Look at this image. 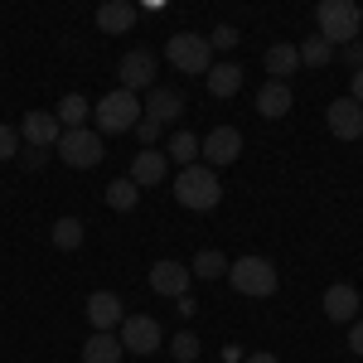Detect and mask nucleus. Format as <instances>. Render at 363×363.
I'll use <instances>...</instances> for the list:
<instances>
[{"label": "nucleus", "mask_w": 363, "mask_h": 363, "mask_svg": "<svg viewBox=\"0 0 363 363\" xmlns=\"http://www.w3.org/2000/svg\"><path fill=\"white\" fill-rule=\"evenodd\" d=\"M189 277H199V281L228 277V257H223V252H213V247H203V252L194 257V267H189Z\"/></svg>", "instance_id": "24"}, {"label": "nucleus", "mask_w": 363, "mask_h": 363, "mask_svg": "<svg viewBox=\"0 0 363 363\" xmlns=\"http://www.w3.org/2000/svg\"><path fill=\"white\" fill-rule=\"evenodd\" d=\"M49 238H54L58 252H78V247H83V223H78V218H58Z\"/></svg>", "instance_id": "25"}, {"label": "nucleus", "mask_w": 363, "mask_h": 363, "mask_svg": "<svg viewBox=\"0 0 363 363\" xmlns=\"http://www.w3.org/2000/svg\"><path fill=\"white\" fill-rule=\"evenodd\" d=\"M359 310H363V296H359Z\"/></svg>", "instance_id": "37"}, {"label": "nucleus", "mask_w": 363, "mask_h": 363, "mask_svg": "<svg viewBox=\"0 0 363 363\" xmlns=\"http://www.w3.org/2000/svg\"><path fill=\"white\" fill-rule=\"evenodd\" d=\"M131 25H136V5H131V0H107V5L97 10V29H102V34H126Z\"/></svg>", "instance_id": "17"}, {"label": "nucleus", "mask_w": 363, "mask_h": 363, "mask_svg": "<svg viewBox=\"0 0 363 363\" xmlns=\"http://www.w3.org/2000/svg\"><path fill=\"white\" fill-rule=\"evenodd\" d=\"M242 363H281V359H277V354H247Z\"/></svg>", "instance_id": "36"}, {"label": "nucleus", "mask_w": 363, "mask_h": 363, "mask_svg": "<svg viewBox=\"0 0 363 363\" xmlns=\"http://www.w3.org/2000/svg\"><path fill=\"white\" fill-rule=\"evenodd\" d=\"M116 78L126 92H140V87H155V54L150 49H131V54L116 63Z\"/></svg>", "instance_id": "9"}, {"label": "nucleus", "mask_w": 363, "mask_h": 363, "mask_svg": "<svg viewBox=\"0 0 363 363\" xmlns=\"http://www.w3.org/2000/svg\"><path fill=\"white\" fill-rule=\"evenodd\" d=\"M20 160H25V169H44V160H49V155H44V150H25Z\"/></svg>", "instance_id": "33"}, {"label": "nucleus", "mask_w": 363, "mask_h": 363, "mask_svg": "<svg viewBox=\"0 0 363 363\" xmlns=\"http://www.w3.org/2000/svg\"><path fill=\"white\" fill-rule=\"evenodd\" d=\"M174 199L184 203V208H194V213H208V208H218V199H223V189H218V174L208 165H189L174 174Z\"/></svg>", "instance_id": "2"}, {"label": "nucleus", "mask_w": 363, "mask_h": 363, "mask_svg": "<svg viewBox=\"0 0 363 363\" xmlns=\"http://www.w3.org/2000/svg\"><path fill=\"white\" fill-rule=\"evenodd\" d=\"M165 58H169V68H179V73H208V68H213L208 34H194V29L169 34L165 39Z\"/></svg>", "instance_id": "5"}, {"label": "nucleus", "mask_w": 363, "mask_h": 363, "mask_svg": "<svg viewBox=\"0 0 363 363\" xmlns=\"http://www.w3.org/2000/svg\"><path fill=\"white\" fill-rule=\"evenodd\" d=\"M136 136L145 140V150H155V140H160V121H150V116H140V121H136Z\"/></svg>", "instance_id": "30"}, {"label": "nucleus", "mask_w": 363, "mask_h": 363, "mask_svg": "<svg viewBox=\"0 0 363 363\" xmlns=\"http://www.w3.org/2000/svg\"><path fill=\"white\" fill-rule=\"evenodd\" d=\"M325 315L335 320V325H354V315H359V291L349 286V281H339L325 291Z\"/></svg>", "instance_id": "15"}, {"label": "nucleus", "mask_w": 363, "mask_h": 363, "mask_svg": "<svg viewBox=\"0 0 363 363\" xmlns=\"http://www.w3.org/2000/svg\"><path fill=\"white\" fill-rule=\"evenodd\" d=\"M349 349H354V354H363V320H354V325H349Z\"/></svg>", "instance_id": "32"}, {"label": "nucleus", "mask_w": 363, "mask_h": 363, "mask_svg": "<svg viewBox=\"0 0 363 363\" xmlns=\"http://www.w3.org/2000/svg\"><path fill=\"white\" fill-rule=\"evenodd\" d=\"M54 116H58V126H63V131H78L87 116H92V107H87L83 92H68V97L58 102V112H54Z\"/></svg>", "instance_id": "20"}, {"label": "nucleus", "mask_w": 363, "mask_h": 363, "mask_svg": "<svg viewBox=\"0 0 363 363\" xmlns=\"http://www.w3.org/2000/svg\"><path fill=\"white\" fill-rule=\"evenodd\" d=\"M83 315L92 320V330H97V335H112L116 325L126 320V315H121V301H116L112 291H92V296H87V310H83Z\"/></svg>", "instance_id": "13"}, {"label": "nucleus", "mask_w": 363, "mask_h": 363, "mask_svg": "<svg viewBox=\"0 0 363 363\" xmlns=\"http://www.w3.org/2000/svg\"><path fill=\"white\" fill-rule=\"evenodd\" d=\"M325 121H330V131H335L339 140H359L363 136V107L354 102V97H335L330 112H325Z\"/></svg>", "instance_id": "11"}, {"label": "nucleus", "mask_w": 363, "mask_h": 363, "mask_svg": "<svg viewBox=\"0 0 363 363\" xmlns=\"http://www.w3.org/2000/svg\"><path fill=\"white\" fill-rule=\"evenodd\" d=\"M160 344H165V335H160L155 315H126L121 320V349L126 354H155Z\"/></svg>", "instance_id": "8"}, {"label": "nucleus", "mask_w": 363, "mask_h": 363, "mask_svg": "<svg viewBox=\"0 0 363 363\" xmlns=\"http://www.w3.org/2000/svg\"><path fill=\"white\" fill-rule=\"evenodd\" d=\"M349 97H354V102H359V107H363V68H359V73H354V87H349Z\"/></svg>", "instance_id": "35"}, {"label": "nucleus", "mask_w": 363, "mask_h": 363, "mask_svg": "<svg viewBox=\"0 0 363 363\" xmlns=\"http://www.w3.org/2000/svg\"><path fill=\"white\" fill-rule=\"evenodd\" d=\"M228 277H233V291H238V296H252V301L272 296L281 286L277 267H272L267 257H238V262H228Z\"/></svg>", "instance_id": "4"}, {"label": "nucleus", "mask_w": 363, "mask_h": 363, "mask_svg": "<svg viewBox=\"0 0 363 363\" xmlns=\"http://www.w3.org/2000/svg\"><path fill=\"white\" fill-rule=\"evenodd\" d=\"M233 44H238V29H233V25H223V29L208 34V49H233Z\"/></svg>", "instance_id": "31"}, {"label": "nucleus", "mask_w": 363, "mask_h": 363, "mask_svg": "<svg viewBox=\"0 0 363 363\" xmlns=\"http://www.w3.org/2000/svg\"><path fill=\"white\" fill-rule=\"evenodd\" d=\"M165 174H169L165 150H140L136 160H131V174H126V179H131L136 189H150V184H160Z\"/></svg>", "instance_id": "14"}, {"label": "nucleus", "mask_w": 363, "mask_h": 363, "mask_svg": "<svg viewBox=\"0 0 363 363\" xmlns=\"http://www.w3.org/2000/svg\"><path fill=\"white\" fill-rule=\"evenodd\" d=\"M107 203H112L116 213H131V208L140 203V189L131 184V179H112V184H107Z\"/></svg>", "instance_id": "26"}, {"label": "nucleus", "mask_w": 363, "mask_h": 363, "mask_svg": "<svg viewBox=\"0 0 363 363\" xmlns=\"http://www.w3.org/2000/svg\"><path fill=\"white\" fill-rule=\"evenodd\" d=\"M58 155H63L73 169L102 165V136H97V131H87V126H78V131H63V136H58Z\"/></svg>", "instance_id": "6"}, {"label": "nucleus", "mask_w": 363, "mask_h": 363, "mask_svg": "<svg viewBox=\"0 0 363 363\" xmlns=\"http://www.w3.org/2000/svg\"><path fill=\"white\" fill-rule=\"evenodd\" d=\"M165 160H179L184 169L199 165V136H194V131H174L169 145H165Z\"/></svg>", "instance_id": "23"}, {"label": "nucleus", "mask_w": 363, "mask_h": 363, "mask_svg": "<svg viewBox=\"0 0 363 363\" xmlns=\"http://www.w3.org/2000/svg\"><path fill=\"white\" fill-rule=\"evenodd\" d=\"M189 267H184V262H155V267H150V291H155V296H169V301H179V296H184V291H189Z\"/></svg>", "instance_id": "10"}, {"label": "nucleus", "mask_w": 363, "mask_h": 363, "mask_svg": "<svg viewBox=\"0 0 363 363\" xmlns=\"http://www.w3.org/2000/svg\"><path fill=\"white\" fill-rule=\"evenodd\" d=\"M296 68H301V49H296V44H272V49H267V73H272V83L291 78Z\"/></svg>", "instance_id": "19"}, {"label": "nucleus", "mask_w": 363, "mask_h": 363, "mask_svg": "<svg viewBox=\"0 0 363 363\" xmlns=\"http://www.w3.org/2000/svg\"><path fill=\"white\" fill-rule=\"evenodd\" d=\"M121 344H116V335H92L83 344V363H121Z\"/></svg>", "instance_id": "22"}, {"label": "nucleus", "mask_w": 363, "mask_h": 363, "mask_svg": "<svg viewBox=\"0 0 363 363\" xmlns=\"http://www.w3.org/2000/svg\"><path fill=\"white\" fill-rule=\"evenodd\" d=\"M199 155H203V165H208V169L233 165V160L242 155V131H238V126H213L208 136L199 140Z\"/></svg>", "instance_id": "7"}, {"label": "nucleus", "mask_w": 363, "mask_h": 363, "mask_svg": "<svg viewBox=\"0 0 363 363\" xmlns=\"http://www.w3.org/2000/svg\"><path fill=\"white\" fill-rule=\"evenodd\" d=\"M20 136L29 140V150H49V145H58L63 126H58L54 112H25V121H20Z\"/></svg>", "instance_id": "12"}, {"label": "nucleus", "mask_w": 363, "mask_h": 363, "mask_svg": "<svg viewBox=\"0 0 363 363\" xmlns=\"http://www.w3.org/2000/svg\"><path fill=\"white\" fill-rule=\"evenodd\" d=\"M315 25H320V39L330 44V49H349V39H359L363 29V10L354 0H320L315 5Z\"/></svg>", "instance_id": "1"}, {"label": "nucleus", "mask_w": 363, "mask_h": 363, "mask_svg": "<svg viewBox=\"0 0 363 363\" xmlns=\"http://www.w3.org/2000/svg\"><path fill=\"white\" fill-rule=\"evenodd\" d=\"M184 112V92H174V87H150V97H145V116L150 121H174V116Z\"/></svg>", "instance_id": "16"}, {"label": "nucleus", "mask_w": 363, "mask_h": 363, "mask_svg": "<svg viewBox=\"0 0 363 363\" xmlns=\"http://www.w3.org/2000/svg\"><path fill=\"white\" fill-rule=\"evenodd\" d=\"M97 136H121V131H136V121L145 116V107H140L136 92H126V87H116V92H107L102 102H97Z\"/></svg>", "instance_id": "3"}, {"label": "nucleus", "mask_w": 363, "mask_h": 363, "mask_svg": "<svg viewBox=\"0 0 363 363\" xmlns=\"http://www.w3.org/2000/svg\"><path fill=\"white\" fill-rule=\"evenodd\" d=\"M291 102H296V97H291V87H286V83H267L262 92H257V112L267 116V121L286 116V112H291Z\"/></svg>", "instance_id": "18"}, {"label": "nucleus", "mask_w": 363, "mask_h": 363, "mask_svg": "<svg viewBox=\"0 0 363 363\" xmlns=\"http://www.w3.org/2000/svg\"><path fill=\"white\" fill-rule=\"evenodd\" d=\"M330 58H335V49H330L325 39H306V44H301V63H310V68H325Z\"/></svg>", "instance_id": "27"}, {"label": "nucleus", "mask_w": 363, "mask_h": 363, "mask_svg": "<svg viewBox=\"0 0 363 363\" xmlns=\"http://www.w3.org/2000/svg\"><path fill=\"white\" fill-rule=\"evenodd\" d=\"M344 58H349V63H354V73H359V68H363V39H359V44H349Z\"/></svg>", "instance_id": "34"}, {"label": "nucleus", "mask_w": 363, "mask_h": 363, "mask_svg": "<svg viewBox=\"0 0 363 363\" xmlns=\"http://www.w3.org/2000/svg\"><path fill=\"white\" fill-rule=\"evenodd\" d=\"M15 155H20V131L0 126V160H15Z\"/></svg>", "instance_id": "29"}, {"label": "nucleus", "mask_w": 363, "mask_h": 363, "mask_svg": "<svg viewBox=\"0 0 363 363\" xmlns=\"http://www.w3.org/2000/svg\"><path fill=\"white\" fill-rule=\"evenodd\" d=\"M169 354H174L179 363H194V359H199V339H194V335H174Z\"/></svg>", "instance_id": "28"}, {"label": "nucleus", "mask_w": 363, "mask_h": 363, "mask_svg": "<svg viewBox=\"0 0 363 363\" xmlns=\"http://www.w3.org/2000/svg\"><path fill=\"white\" fill-rule=\"evenodd\" d=\"M238 87H242V68L238 63H213L208 68V92L213 97H233Z\"/></svg>", "instance_id": "21"}]
</instances>
